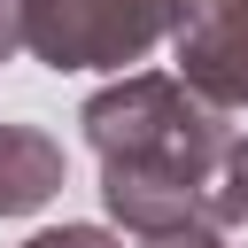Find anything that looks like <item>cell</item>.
Masks as SVG:
<instances>
[{"label":"cell","instance_id":"2","mask_svg":"<svg viewBox=\"0 0 248 248\" xmlns=\"http://www.w3.org/2000/svg\"><path fill=\"white\" fill-rule=\"evenodd\" d=\"M186 0H23V54L46 70H124L178 31Z\"/></svg>","mask_w":248,"mask_h":248},{"label":"cell","instance_id":"3","mask_svg":"<svg viewBox=\"0 0 248 248\" xmlns=\"http://www.w3.org/2000/svg\"><path fill=\"white\" fill-rule=\"evenodd\" d=\"M170 62L217 108H248V0H186L170 31Z\"/></svg>","mask_w":248,"mask_h":248},{"label":"cell","instance_id":"5","mask_svg":"<svg viewBox=\"0 0 248 248\" xmlns=\"http://www.w3.org/2000/svg\"><path fill=\"white\" fill-rule=\"evenodd\" d=\"M140 248H232V225L217 209H194V217H178L163 232H140Z\"/></svg>","mask_w":248,"mask_h":248},{"label":"cell","instance_id":"4","mask_svg":"<svg viewBox=\"0 0 248 248\" xmlns=\"http://www.w3.org/2000/svg\"><path fill=\"white\" fill-rule=\"evenodd\" d=\"M62 194V140L0 116V217H31Z\"/></svg>","mask_w":248,"mask_h":248},{"label":"cell","instance_id":"1","mask_svg":"<svg viewBox=\"0 0 248 248\" xmlns=\"http://www.w3.org/2000/svg\"><path fill=\"white\" fill-rule=\"evenodd\" d=\"M232 108L194 93L178 70H124L101 85L78 124L85 147L101 155V209L124 232H163L217 194V163L232 147Z\"/></svg>","mask_w":248,"mask_h":248},{"label":"cell","instance_id":"7","mask_svg":"<svg viewBox=\"0 0 248 248\" xmlns=\"http://www.w3.org/2000/svg\"><path fill=\"white\" fill-rule=\"evenodd\" d=\"M16 248H116V232H101V225H46V232H31Z\"/></svg>","mask_w":248,"mask_h":248},{"label":"cell","instance_id":"6","mask_svg":"<svg viewBox=\"0 0 248 248\" xmlns=\"http://www.w3.org/2000/svg\"><path fill=\"white\" fill-rule=\"evenodd\" d=\"M209 209H217L225 225H248V140H232V147H225V163H217V194H209Z\"/></svg>","mask_w":248,"mask_h":248},{"label":"cell","instance_id":"8","mask_svg":"<svg viewBox=\"0 0 248 248\" xmlns=\"http://www.w3.org/2000/svg\"><path fill=\"white\" fill-rule=\"evenodd\" d=\"M23 54V0H0V62Z\"/></svg>","mask_w":248,"mask_h":248}]
</instances>
